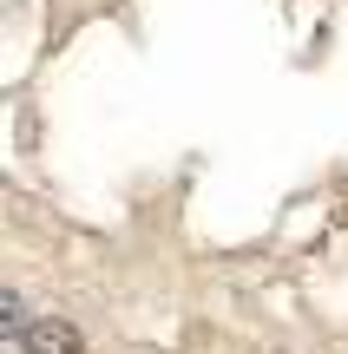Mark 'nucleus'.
Wrapping results in <instances>:
<instances>
[{
  "label": "nucleus",
  "instance_id": "nucleus-1",
  "mask_svg": "<svg viewBox=\"0 0 348 354\" xmlns=\"http://www.w3.org/2000/svg\"><path fill=\"white\" fill-rule=\"evenodd\" d=\"M20 354H86V342L66 315H33V328L20 335Z\"/></svg>",
  "mask_w": 348,
  "mask_h": 354
},
{
  "label": "nucleus",
  "instance_id": "nucleus-2",
  "mask_svg": "<svg viewBox=\"0 0 348 354\" xmlns=\"http://www.w3.org/2000/svg\"><path fill=\"white\" fill-rule=\"evenodd\" d=\"M26 328H33V315H26L20 289H0V335H13V342H20Z\"/></svg>",
  "mask_w": 348,
  "mask_h": 354
}]
</instances>
